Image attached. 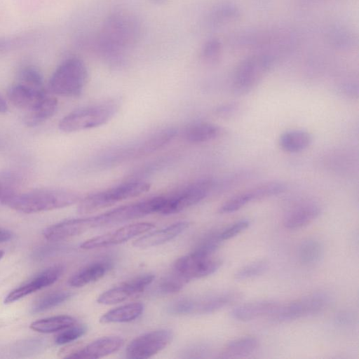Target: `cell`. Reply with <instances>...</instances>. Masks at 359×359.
<instances>
[{
  "mask_svg": "<svg viewBox=\"0 0 359 359\" xmlns=\"http://www.w3.org/2000/svg\"><path fill=\"white\" fill-rule=\"evenodd\" d=\"M189 280L174 271L165 276L160 283L159 290L164 293H174L181 290Z\"/></svg>",
  "mask_w": 359,
  "mask_h": 359,
  "instance_id": "cell-39",
  "label": "cell"
},
{
  "mask_svg": "<svg viewBox=\"0 0 359 359\" xmlns=\"http://www.w3.org/2000/svg\"><path fill=\"white\" fill-rule=\"evenodd\" d=\"M330 297L324 292H316L280 306L273 315L278 321H290L320 312L329 304Z\"/></svg>",
  "mask_w": 359,
  "mask_h": 359,
  "instance_id": "cell-14",
  "label": "cell"
},
{
  "mask_svg": "<svg viewBox=\"0 0 359 359\" xmlns=\"http://www.w3.org/2000/svg\"><path fill=\"white\" fill-rule=\"evenodd\" d=\"M163 201L164 196H154L92 216L93 229L118 224L150 214L159 213Z\"/></svg>",
  "mask_w": 359,
  "mask_h": 359,
  "instance_id": "cell-9",
  "label": "cell"
},
{
  "mask_svg": "<svg viewBox=\"0 0 359 359\" xmlns=\"http://www.w3.org/2000/svg\"><path fill=\"white\" fill-rule=\"evenodd\" d=\"M111 263L98 261L89 264L74 273L69 279V285L74 287H83L102 278L111 269Z\"/></svg>",
  "mask_w": 359,
  "mask_h": 359,
  "instance_id": "cell-25",
  "label": "cell"
},
{
  "mask_svg": "<svg viewBox=\"0 0 359 359\" xmlns=\"http://www.w3.org/2000/svg\"><path fill=\"white\" fill-rule=\"evenodd\" d=\"M268 269V263L264 260L254 262L238 269L234 278L236 280H245L258 276Z\"/></svg>",
  "mask_w": 359,
  "mask_h": 359,
  "instance_id": "cell-40",
  "label": "cell"
},
{
  "mask_svg": "<svg viewBox=\"0 0 359 359\" xmlns=\"http://www.w3.org/2000/svg\"><path fill=\"white\" fill-rule=\"evenodd\" d=\"M142 34L139 18L126 9H117L104 19L95 41L98 55L113 66H121Z\"/></svg>",
  "mask_w": 359,
  "mask_h": 359,
  "instance_id": "cell-1",
  "label": "cell"
},
{
  "mask_svg": "<svg viewBox=\"0 0 359 359\" xmlns=\"http://www.w3.org/2000/svg\"><path fill=\"white\" fill-rule=\"evenodd\" d=\"M327 0H299V3L302 6H311L323 2Z\"/></svg>",
  "mask_w": 359,
  "mask_h": 359,
  "instance_id": "cell-47",
  "label": "cell"
},
{
  "mask_svg": "<svg viewBox=\"0 0 359 359\" xmlns=\"http://www.w3.org/2000/svg\"><path fill=\"white\" fill-rule=\"evenodd\" d=\"M323 246L316 239H307L302 242L298 248V257L304 264H313L319 262L323 255Z\"/></svg>",
  "mask_w": 359,
  "mask_h": 359,
  "instance_id": "cell-34",
  "label": "cell"
},
{
  "mask_svg": "<svg viewBox=\"0 0 359 359\" xmlns=\"http://www.w3.org/2000/svg\"><path fill=\"white\" fill-rule=\"evenodd\" d=\"M150 184L142 180L122 182L83 198L79 201L78 212L89 214L110 207L120 201L137 197L150 189Z\"/></svg>",
  "mask_w": 359,
  "mask_h": 359,
  "instance_id": "cell-7",
  "label": "cell"
},
{
  "mask_svg": "<svg viewBox=\"0 0 359 359\" xmlns=\"http://www.w3.org/2000/svg\"><path fill=\"white\" fill-rule=\"evenodd\" d=\"M287 189L285 183L278 181L265 182L248 190L252 201L282 194Z\"/></svg>",
  "mask_w": 359,
  "mask_h": 359,
  "instance_id": "cell-36",
  "label": "cell"
},
{
  "mask_svg": "<svg viewBox=\"0 0 359 359\" xmlns=\"http://www.w3.org/2000/svg\"><path fill=\"white\" fill-rule=\"evenodd\" d=\"M72 296L68 291H55L37 299L32 304L31 311L34 313L50 310L65 302Z\"/></svg>",
  "mask_w": 359,
  "mask_h": 359,
  "instance_id": "cell-35",
  "label": "cell"
},
{
  "mask_svg": "<svg viewBox=\"0 0 359 359\" xmlns=\"http://www.w3.org/2000/svg\"><path fill=\"white\" fill-rule=\"evenodd\" d=\"M88 77L85 62L77 57L65 60L52 74L48 88L54 94L76 97L83 93Z\"/></svg>",
  "mask_w": 359,
  "mask_h": 359,
  "instance_id": "cell-6",
  "label": "cell"
},
{
  "mask_svg": "<svg viewBox=\"0 0 359 359\" xmlns=\"http://www.w3.org/2000/svg\"><path fill=\"white\" fill-rule=\"evenodd\" d=\"M81 199L76 191L67 189H41L18 193L5 205L24 213H35L72 205Z\"/></svg>",
  "mask_w": 359,
  "mask_h": 359,
  "instance_id": "cell-3",
  "label": "cell"
},
{
  "mask_svg": "<svg viewBox=\"0 0 359 359\" xmlns=\"http://www.w3.org/2000/svg\"><path fill=\"white\" fill-rule=\"evenodd\" d=\"M153 4L161 5L165 4L169 0H150Z\"/></svg>",
  "mask_w": 359,
  "mask_h": 359,
  "instance_id": "cell-49",
  "label": "cell"
},
{
  "mask_svg": "<svg viewBox=\"0 0 359 359\" xmlns=\"http://www.w3.org/2000/svg\"><path fill=\"white\" fill-rule=\"evenodd\" d=\"M238 109L239 106L238 104L229 103L219 107L216 109V113L221 117L227 118L236 114Z\"/></svg>",
  "mask_w": 359,
  "mask_h": 359,
  "instance_id": "cell-44",
  "label": "cell"
},
{
  "mask_svg": "<svg viewBox=\"0 0 359 359\" xmlns=\"http://www.w3.org/2000/svg\"><path fill=\"white\" fill-rule=\"evenodd\" d=\"M189 225L187 221L173 223L138 238L133 243V245L137 248H147L163 244L182 233Z\"/></svg>",
  "mask_w": 359,
  "mask_h": 359,
  "instance_id": "cell-22",
  "label": "cell"
},
{
  "mask_svg": "<svg viewBox=\"0 0 359 359\" xmlns=\"http://www.w3.org/2000/svg\"><path fill=\"white\" fill-rule=\"evenodd\" d=\"M5 252L4 250H0V259L4 257Z\"/></svg>",
  "mask_w": 359,
  "mask_h": 359,
  "instance_id": "cell-50",
  "label": "cell"
},
{
  "mask_svg": "<svg viewBox=\"0 0 359 359\" xmlns=\"http://www.w3.org/2000/svg\"><path fill=\"white\" fill-rule=\"evenodd\" d=\"M8 109V106L4 99L0 95V113H5Z\"/></svg>",
  "mask_w": 359,
  "mask_h": 359,
  "instance_id": "cell-48",
  "label": "cell"
},
{
  "mask_svg": "<svg viewBox=\"0 0 359 359\" xmlns=\"http://www.w3.org/2000/svg\"><path fill=\"white\" fill-rule=\"evenodd\" d=\"M241 17V10L235 2L223 1L210 10L205 23L208 27L217 29L236 22Z\"/></svg>",
  "mask_w": 359,
  "mask_h": 359,
  "instance_id": "cell-21",
  "label": "cell"
},
{
  "mask_svg": "<svg viewBox=\"0 0 359 359\" xmlns=\"http://www.w3.org/2000/svg\"><path fill=\"white\" fill-rule=\"evenodd\" d=\"M250 201H252V198L248 190L233 196L227 201H226L219 208V212L223 214L231 213L238 210Z\"/></svg>",
  "mask_w": 359,
  "mask_h": 359,
  "instance_id": "cell-41",
  "label": "cell"
},
{
  "mask_svg": "<svg viewBox=\"0 0 359 359\" xmlns=\"http://www.w3.org/2000/svg\"><path fill=\"white\" fill-rule=\"evenodd\" d=\"M155 228L151 222H138L123 226L116 230L91 238L81 244L84 250L110 247L125 243L133 238L143 234Z\"/></svg>",
  "mask_w": 359,
  "mask_h": 359,
  "instance_id": "cell-15",
  "label": "cell"
},
{
  "mask_svg": "<svg viewBox=\"0 0 359 359\" xmlns=\"http://www.w3.org/2000/svg\"><path fill=\"white\" fill-rule=\"evenodd\" d=\"M22 180L17 173L12 171H0V203H6L19 193Z\"/></svg>",
  "mask_w": 359,
  "mask_h": 359,
  "instance_id": "cell-33",
  "label": "cell"
},
{
  "mask_svg": "<svg viewBox=\"0 0 359 359\" xmlns=\"http://www.w3.org/2000/svg\"><path fill=\"white\" fill-rule=\"evenodd\" d=\"M221 133L222 129L219 126L205 121H197L187 126L182 136L188 142L198 144L215 140Z\"/></svg>",
  "mask_w": 359,
  "mask_h": 359,
  "instance_id": "cell-24",
  "label": "cell"
},
{
  "mask_svg": "<svg viewBox=\"0 0 359 359\" xmlns=\"http://www.w3.org/2000/svg\"><path fill=\"white\" fill-rule=\"evenodd\" d=\"M321 212L316 203H306L292 210L284 219V226L289 229L301 228L317 218Z\"/></svg>",
  "mask_w": 359,
  "mask_h": 359,
  "instance_id": "cell-27",
  "label": "cell"
},
{
  "mask_svg": "<svg viewBox=\"0 0 359 359\" xmlns=\"http://www.w3.org/2000/svg\"><path fill=\"white\" fill-rule=\"evenodd\" d=\"M238 297L234 292H224L200 299H183L173 303L169 310L175 314L210 313L230 304Z\"/></svg>",
  "mask_w": 359,
  "mask_h": 359,
  "instance_id": "cell-11",
  "label": "cell"
},
{
  "mask_svg": "<svg viewBox=\"0 0 359 359\" xmlns=\"http://www.w3.org/2000/svg\"><path fill=\"white\" fill-rule=\"evenodd\" d=\"M87 330V327L83 325H72L65 329L55 338V343L58 345H63L72 342L79 337H82Z\"/></svg>",
  "mask_w": 359,
  "mask_h": 359,
  "instance_id": "cell-42",
  "label": "cell"
},
{
  "mask_svg": "<svg viewBox=\"0 0 359 359\" xmlns=\"http://www.w3.org/2000/svg\"><path fill=\"white\" fill-rule=\"evenodd\" d=\"M12 238V233L8 230L0 227V243L6 242Z\"/></svg>",
  "mask_w": 359,
  "mask_h": 359,
  "instance_id": "cell-46",
  "label": "cell"
},
{
  "mask_svg": "<svg viewBox=\"0 0 359 359\" xmlns=\"http://www.w3.org/2000/svg\"><path fill=\"white\" fill-rule=\"evenodd\" d=\"M76 323V319L67 315H60L42 318L30 325V328L41 333H52L65 330Z\"/></svg>",
  "mask_w": 359,
  "mask_h": 359,
  "instance_id": "cell-31",
  "label": "cell"
},
{
  "mask_svg": "<svg viewBox=\"0 0 359 359\" xmlns=\"http://www.w3.org/2000/svg\"><path fill=\"white\" fill-rule=\"evenodd\" d=\"M44 88H36L18 82L8 90L7 97L16 107L29 111L38 105L46 97Z\"/></svg>",
  "mask_w": 359,
  "mask_h": 359,
  "instance_id": "cell-20",
  "label": "cell"
},
{
  "mask_svg": "<svg viewBox=\"0 0 359 359\" xmlns=\"http://www.w3.org/2000/svg\"><path fill=\"white\" fill-rule=\"evenodd\" d=\"M57 108V100L46 96L38 105L27 111L24 117V123L28 127L37 126L55 113Z\"/></svg>",
  "mask_w": 359,
  "mask_h": 359,
  "instance_id": "cell-30",
  "label": "cell"
},
{
  "mask_svg": "<svg viewBox=\"0 0 359 359\" xmlns=\"http://www.w3.org/2000/svg\"><path fill=\"white\" fill-rule=\"evenodd\" d=\"M210 178L194 181L182 189L164 196V201L159 214L169 215L180 212L203 200L215 186Z\"/></svg>",
  "mask_w": 359,
  "mask_h": 359,
  "instance_id": "cell-10",
  "label": "cell"
},
{
  "mask_svg": "<svg viewBox=\"0 0 359 359\" xmlns=\"http://www.w3.org/2000/svg\"><path fill=\"white\" fill-rule=\"evenodd\" d=\"M144 311V305L140 302L124 304L113 309L100 318L102 323H127L137 318Z\"/></svg>",
  "mask_w": 359,
  "mask_h": 359,
  "instance_id": "cell-29",
  "label": "cell"
},
{
  "mask_svg": "<svg viewBox=\"0 0 359 359\" xmlns=\"http://www.w3.org/2000/svg\"><path fill=\"white\" fill-rule=\"evenodd\" d=\"M120 107L117 99H111L76 109L59 123V128L66 133L91 129L106 124L116 114Z\"/></svg>",
  "mask_w": 359,
  "mask_h": 359,
  "instance_id": "cell-4",
  "label": "cell"
},
{
  "mask_svg": "<svg viewBox=\"0 0 359 359\" xmlns=\"http://www.w3.org/2000/svg\"><path fill=\"white\" fill-rule=\"evenodd\" d=\"M124 340L119 336L100 337L81 349L67 353L64 358L76 359H95L108 355L120 349Z\"/></svg>",
  "mask_w": 359,
  "mask_h": 359,
  "instance_id": "cell-18",
  "label": "cell"
},
{
  "mask_svg": "<svg viewBox=\"0 0 359 359\" xmlns=\"http://www.w3.org/2000/svg\"><path fill=\"white\" fill-rule=\"evenodd\" d=\"M334 321L339 326H347L353 323V316L347 311H341L336 314Z\"/></svg>",
  "mask_w": 359,
  "mask_h": 359,
  "instance_id": "cell-45",
  "label": "cell"
},
{
  "mask_svg": "<svg viewBox=\"0 0 359 359\" xmlns=\"http://www.w3.org/2000/svg\"><path fill=\"white\" fill-rule=\"evenodd\" d=\"M276 56L266 53H254L242 60L231 78V90L236 95L252 90L273 67Z\"/></svg>",
  "mask_w": 359,
  "mask_h": 359,
  "instance_id": "cell-5",
  "label": "cell"
},
{
  "mask_svg": "<svg viewBox=\"0 0 359 359\" xmlns=\"http://www.w3.org/2000/svg\"><path fill=\"white\" fill-rule=\"evenodd\" d=\"M176 135L177 130L175 128L169 127L156 130L135 142L107 154L102 161L107 165L116 164L148 155L169 144Z\"/></svg>",
  "mask_w": 359,
  "mask_h": 359,
  "instance_id": "cell-8",
  "label": "cell"
},
{
  "mask_svg": "<svg viewBox=\"0 0 359 359\" xmlns=\"http://www.w3.org/2000/svg\"><path fill=\"white\" fill-rule=\"evenodd\" d=\"M258 341L254 337H246L229 342L224 351L223 358H237L246 356L257 347Z\"/></svg>",
  "mask_w": 359,
  "mask_h": 359,
  "instance_id": "cell-32",
  "label": "cell"
},
{
  "mask_svg": "<svg viewBox=\"0 0 359 359\" xmlns=\"http://www.w3.org/2000/svg\"><path fill=\"white\" fill-rule=\"evenodd\" d=\"M172 339V332L166 329L146 332L130 342L126 349V355L130 359L150 358L165 348Z\"/></svg>",
  "mask_w": 359,
  "mask_h": 359,
  "instance_id": "cell-12",
  "label": "cell"
},
{
  "mask_svg": "<svg viewBox=\"0 0 359 359\" xmlns=\"http://www.w3.org/2000/svg\"><path fill=\"white\" fill-rule=\"evenodd\" d=\"M299 41L298 32L287 26L245 28L231 34L227 39L230 48L255 53H271L296 48Z\"/></svg>",
  "mask_w": 359,
  "mask_h": 359,
  "instance_id": "cell-2",
  "label": "cell"
},
{
  "mask_svg": "<svg viewBox=\"0 0 359 359\" xmlns=\"http://www.w3.org/2000/svg\"><path fill=\"white\" fill-rule=\"evenodd\" d=\"M153 274H144L102 292L97 298L100 304L110 305L123 302L143 292L154 279Z\"/></svg>",
  "mask_w": 359,
  "mask_h": 359,
  "instance_id": "cell-17",
  "label": "cell"
},
{
  "mask_svg": "<svg viewBox=\"0 0 359 359\" xmlns=\"http://www.w3.org/2000/svg\"><path fill=\"white\" fill-rule=\"evenodd\" d=\"M64 271L62 265L51 266L36 275L29 281L11 291L4 298V304L13 303L25 296L55 283Z\"/></svg>",
  "mask_w": 359,
  "mask_h": 359,
  "instance_id": "cell-16",
  "label": "cell"
},
{
  "mask_svg": "<svg viewBox=\"0 0 359 359\" xmlns=\"http://www.w3.org/2000/svg\"><path fill=\"white\" fill-rule=\"evenodd\" d=\"M221 264V261L213 258L212 255L194 250L178 258L173 264V270L190 280L215 273Z\"/></svg>",
  "mask_w": 359,
  "mask_h": 359,
  "instance_id": "cell-13",
  "label": "cell"
},
{
  "mask_svg": "<svg viewBox=\"0 0 359 359\" xmlns=\"http://www.w3.org/2000/svg\"><path fill=\"white\" fill-rule=\"evenodd\" d=\"M325 39L331 47L341 50H350L357 44V38L353 32L340 24L330 25L325 30Z\"/></svg>",
  "mask_w": 359,
  "mask_h": 359,
  "instance_id": "cell-26",
  "label": "cell"
},
{
  "mask_svg": "<svg viewBox=\"0 0 359 359\" xmlns=\"http://www.w3.org/2000/svg\"><path fill=\"white\" fill-rule=\"evenodd\" d=\"M18 82L36 88H43V79L41 72L34 67L26 66L18 73Z\"/></svg>",
  "mask_w": 359,
  "mask_h": 359,
  "instance_id": "cell-38",
  "label": "cell"
},
{
  "mask_svg": "<svg viewBox=\"0 0 359 359\" xmlns=\"http://www.w3.org/2000/svg\"><path fill=\"white\" fill-rule=\"evenodd\" d=\"M280 306L276 301L259 300L235 307L231 311V316L237 320L248 321L264 316H273Z\"/></svg>",
  "mask_w": 359,
  "mask_h": 359,
  "instance_id": "cell-23",
  "label": "cell"
},
{
  "mask_svg": "<svg viewBox=\"0 0 359 359\" xmlns=\"http://www.w3.org/2000/svg\"><path fill=\"white\" fill-rule=\"evenodd\" d=\"M223 45L221 41L216 38H212L206 41L201 50V57L207 63L217 62L222 53Z\"/></svg>",
  "mask_w": 359,
  "mask_h": 359,
  "instance_id": "cell-37",
  "label": "cell"
},
{
  "mask_svg": "<svg viewBox=\"0 0 359 359\" xmlns=\"http://www.w3.org/2000/svg\"><path fill=\"white\" fill-rule=\"evenodd\" d=\"M312 142V136L303 130H290L279 137L281 149L288 153H298L306 149Z\"/></svg>",
  "mask_w": 359,
  "mask_h": 359,
  "instance_id": "cell-28",
  "label": "cell"
},
{
  "mask_svg": "<svg viewBox=\"0 0 359 359\" xmlns=\"http://www.w3.org/2000/svg\"><path fill=\"white\" fill-rule=\"evenodd\" d=\"M250 224L248 219L238 220L219 233V238L222 241L230 239L246 229Z\"/></svg>",
  "mask_w": 359,
  "mask_h": 359,
  "instance_id": "cell-43",
  "label": "cell"
},
{
  "mask_svg": "<svg viewBox=\"0 0 359 359\" xmlns=\"http://www.w3.org/2000/svg\"><path fill=\"white\" fill-rule=\"evenodd\" d=\"M92 229L91 217L71 219L46 228L43 235L48 241H58L79 236Z\"/></svg>",
  "mask_w": 359,
  "mask_h": 359,
  "instance_id": "cell-19",
  "label": "cell"
}]
</instances>
